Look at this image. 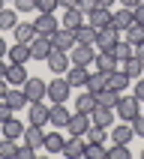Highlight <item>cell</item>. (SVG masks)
I'll return each mask as SVG.
<instances>
[{
  "instance_id": "1",
  "label": "cell",
  "mask_w": 144,
  "mask_h": 159,
  "mask_svg": "<svg viewBox=\"0 0 144 159\" xmlns=\"http://www.w3.org/2000/svg\"><path fill=\"white\" fill-rule=\"evenodd\" d=\"M114 114H120V120H126V123H132L135 117L141 114V99L138 96H120L114 105Z\"/></svg>"
},
{
  "instance_id": "2",
  "label": "cell",
  "mask_w": 144,
  "mask_h": 159,
  "mask_svg": "<svg viewBox=\"0 0 144 159\" xmlns=\"http://www.w3.org/2000/svg\"><path fill=\"white\" fill-rule=\"evenodd\" d=\"M69 60L78 63V66H90V63L96 60V48L93 45H84V42H75L69 51Z\"/></svg>"
},
{
  "instance_id": "3",
  "label": "cell",
  "mask_w": 144,
  "mask_h": 159,
  "mask_svg": "<svg viewBox=\"0 0 144 159\" xmlns=\"http://www.w3.org/2000/svg\"><path fill=\"white\" fill-rule=\"evenodd\" d=\"M69 93H72V87H69V81H66V75H57L54 81H48V99L51 102H66Z\"/></svg>"
},
{
  "instance_id": "4",
  "label": "cell",
  "mask_w": 144,
  "mask_h": 159,
  "mask_svg": "<svg viewBox=\"0 0 144 159\" xmlns=\"http://www.w3.org/2000/svg\"><path fill=\"white\" fill-rule=\"evenodd\" d=\"M24 93H27V102H45L48 99V84L42 78H27L24 81Z\"/></svg>"
},
{
  "instance_id": "5",
  "label": "cell",
  "mask_w": 144,
  "mask_h": 159,
  "mask_svg": "<svg viewBox=\"0 0 144 159\" xmlns=\"http://www.w3.org/2000/svg\"><path fill=\"white\" fill-rule=\"evenodd\" d=\"M117 42H120V30L117 27H102L96 33V42L93 45H96V51H111Z\"/></svg>"
},
{
  "instance_id": "6",
  "label": "cell",
  "mask_w": 144,
  "mask_h": 159,
  "mask_svg": "<svg viewBox=\"0 0 144 159\" xmlns=\"http://www.w3.org/2000/svg\"><path fill=\"white\" fill-rule=\"evenodd\" d=\"M69 108H66V102H51V108H48V123L57 126V129H66V123H69Z\"/></svg>"
},
{
  "instance_id": "7",
  "label": "cell",
  "mask_w": 144,
  "mask_h": 159,
  "mask_svg": "<svg viewBox=\"0 0 144 159\" xmlns=\"http://www.w3.org/2000/svg\"><path fill=\"white\" fill-rule=\"evenodd\" d=\"M27 123L30 126H48V105L45 102H27Z\"/></svg>"
},
{
  "instance_id": "8",
  "label": "cell",
  "mask_w": 144,
  "mask_h": 159,
  "mask_svg": "<svg viewBox=\"0 0 144 159\" xmlns=\"http://www.w3.org/2000/svg\"><path fill=\"white\" fill-rule=\"evenodd\" d=\"M48 66H51V72L54 75H63V72L72 66V60H69V51H60V48H51V54H48Z\"/></svg>"
},
{
  "instance_id": "9",
  "label": "cell",
  "mask_w": 144,
  "mask_h": 159,
  "mask_svg": "<svg viewBox=\"0 0 144 159\" xmlns=\"http://www.w3.org/2000/svg\"><path fill=\"white\" fill-rule=\"evenodd\" d=\"M51 45L60 48V51H72V45H75V30H69V27H57V30L51 33Z\"/></svg>"
},
{
  "instance_id": "10",
  "label": "cell",
  "mask_w": 144,
  "mask_h": 159,
  "mask_svg": "<svg viewBox=\"0 0 144 159\" xmlns=\"http://www.w3.org/2000/svg\"><path fill=\"white\" fill-rule=\"evenodd\" d=\"M84 147H87V141H84L81 135H66L63 156H66V159H84Z\"/></svg>"
},
{
  "instance_id": "11",
  "label": "cell",
  "mask_w": 144,
  "mask_h": 159,
  "mask_svg": "<svg viewBox=\"0 0 144 159\" xmlns=\"http://www.w3.org/2000/svg\"><path fill=\"white\" fill-rule=\"evenodd\" d=\"M51 48H54V45H51V36H39V33H36V39L30 42V54H33V60H42V63L48 60Z\"/></svg>"
},
{
  "instance_id": "12",
  "label": "cell",
  "mask_w": 144,
  "mask_h": 159,
  "mask_svg": "<svg viewBox=\"0 0 144 159\" xmlns=\"http://www.w3.org/2000/svg\"><path fill=\"white\" fill-rule=\"evenodd\" d=\"M0 135H3V138H9V141H18V138L24 135V123L12 114L9 120H3V123H0Z\"/></svg>"
},
{
  "instance_id": "13",
  "label": "cell",
  "mask_w": 144,
  "mask_h": 159,
  "mask_svg": "<svg viewBox=\"0 0 144 159\" xmlns=\"http://www.w3.org/2000/svg\"><path fill=\"white\" fill-rule=\"evenodd\" d=\"M3 78H6L9 84H12V87H24V81L30 78V75H27L24 63H12V60H9V66H6V75H3Z\"/></svg>"
},
{
  "instance_id": "14",
  "label": "cell",
  "mask_w": 144,
  "mask_h": 159,
  "mask_svg": "<svg viewBox=\"0 0 144 159\" xmlns=\"http://www.w3.org/2000/svg\"><path fill=\"white\" fill-rule=\"evenodd\" d=\"M111 9H105V6H96L93 12H87V24L90 27H96V30H102V27H111Z\"/></svg>"
},
{
  "instance_id": "15",
  "label": "cell",
  "mask_w": 144,
  "mask_h": 159,
  "mask_svg": "<svg viewBox=\"0 0 144 159\" xmlns=\"http://www.w3.org/2000/svg\"><path fill=\"white\" fill-rule=\"evenodd\" d=\"M90 114H84V111H75V114L69 117V123H66V129H69V135H84L90 129Z\"/></svg>"
},
{
  "instance_id": "16",
  "label": "cell",
  "mask_w": 144,
  "mask_h": 159,
  "mask_svg": "<svg viewBox=\"0 0 144 159\" xmlns=\"http://www.w3.org/2000/svg\"><path fill=\"white\" fill-rule=\"evenodd\" d=\"M24 144L33 150H42L45 144V126H24Z\"/></svg>"
},
{
  "instance_id": "17",
  "label": "cell",
  "mask_w": 144,
  "mask_h": 159,
  "mask_svg": "<svg viewBox=\"0 0 144 159\" xmlns=\"http://www.w3.org/2000/svg\"><path fill=\"white\" fill-rule=\"evenodd\" d=\"M117 69H120V72H126V75H129V78L135 81V78H141V75H144V60L132 54V57L120 60V66H117Z\"/></svg>"
},
{
  "instance_id": "18",
  "label": "cell",
  "mask_w": 144,
  "mask_h": 159,
  "mask_svg": "<svg viewBox=\"0 0 144 159\" xmlns=\"http://www.w3.org/2000/svg\"><path fill=\"white\" fill-rule=\"evenodd\" d=\"M132 24H135V12H132L129 6H120L114 15H111V27H117L120 33H123L126 27H132Z\"/></svg>"
},
{
  "instance_id": "19",
  "label": "cell",
  "mask_w": 144,
  "mask_h": 159,
  "mask_svg": "<svg viewBox=\"0 0 144 159\" xmlns=\"http://www.w3.org/2000/svg\"><path fill=\"white\" fill-rule=\"evenodd\" d=\"M33 27H36V33H39V36H51L60 24H57V18H54V15H42V12H36Z\"/></svg>"
},
{
  "instance_id": "20",
  "label": "cell",
  "mask_w": 144,
  "mask_h": 159,
  "mask_svg": "<svg viewBox=\"0 0 144 159\" xmlns=\"http://www.w3.org/2000/svg\"><path fill=\"white\" fill-rule=\"evenodd\" d=\"M63 75H66V81H69V87H84L90 72H87V66H78V63H72V66L63 72Z\"/></svg>"
},
{
  "instance_id": "21",
  "label": "cell",
  "mask_w": 144,
  "mask_h": 159,
  "mask_svg": "<svg viewBox=\"0 0 144 159\" xmlns=\"http://www.w3.org/2000/svg\"><path fill=\"white\" fill-rule=\"evenodd\" d=\"M114 108H102V105H96L93 111H90V120H93V126H114Z\"/></svg>"
},
{
  "instance_id": "22",
  "label": "cell",
  "mask_w": 144,
  "mask_h": 159,
  "mask_svg": "<svg viewBox=\"0 0 144 159\" xmlns=\"http://www.w3.org/2000/svg\"><path fill=\"white\" fill-rule=\"evenodd\" d=\"M108 138H111L114 144H129V141L135 138V132H132V123H126V120H123V123H117L114 129H111V135H108Z\"/></svg>"
},
{
  "instance_id": "23",
  "label": "cell",
  "mask_w": 144,
  "mask_h": 159,
  "mask_svg": "<svg viewBox=\"0 0 144 159\" xmlns=\"http://www.w3.org/2000/svg\"><path fill=\"white\" fill-rule=\"evenodd\" d=\"M93 63H96V69H99V72H114L117 66H120V60H117L111 51H99Z\"/></svg>"
},
{
  "instance_id": "24",
  "label": "cell",
  "mask_w": 144,
  "mask_h": 159,
  "mask_svg": "<svg viewBox=\"0 0 144 159\" xmlns=\"http://www.w3.org/2000/svg\"><path fill=\"white\" fill-rule=\"evenodd\" d=\"M9 60H12V63H27V60H33L30 45H27V42H15L12 48H9Z\"/></svg>"
},
{
  "instance_id": "25",
  "label": "cell",
  "mask_w": 144,
  "mask_h": 159,
  "mask_svg": "<svg viewBox=\"0 0 144 159\" xmlns=\"http://www.w3.org/2000/svg\"><path fill=\"white\" fill-rule=\"evenodd\" d=\"M12 33H15V39H18V42H27V45H30V42L36 39V27H33V21H24V24L18 21Z\"/></svg>"
},
{
  "instance_id": "26",
  "label": "cell",
  "mask_w": 144,
  "mask_h": 159,
  "mask_svg": "<svg viewBox=\"0 0 144 159\" xmlns=\"http://www.w3.org/2000/svg\"><path fill=\"white\" fill-rule=\"evenodd\" d=\"M84 87H87L90 93L96 96L102 87H108V72H99V69H96V72H90V75H87V84H84Z\"/></svg>"
},
{
  "instance_id": "27",
  "label": "cell",
  "mask_w": 144,
  "mask_h": 159,
  "mask_svg": "<svg viewBox=\"0 0 144 159\" xmlns=\"http://www.w3.org/2000/svg\"><path fill=\"white\" fill-rule=\"evenodd\" d=\"M6 102H9V108H12V111H21V108L27 105V93H24V87H9Z\"/></svg>"
},
{
  "instance_id": "28",
  "label": "cell",
  "mask_w": 144,
  "mask_h": 159,
  "mask_svg": "<svg viewBox=\"0 0 144 159\" xmlns=\"http://www.w3.org/2000/svg\"><path fill=\"white\" fill-rule=\"evenodd\" d=\"M129 84H132V78H129L126 72H120V69L108 72V87H111V90H117V93H120V90H126Z\"/></svg>"
},
{
  "instance_id": "29",
  "label": "cell",
  "mask_w": 144,
  "mask_h": 159,
  "mask_svg": "<svg viewBox=\"0 0 144 159\" xmlns=\"http://www.w3.org/2000/svg\"><path fill=\"white\" fill-rule=\"evenodd\" d=\"M63 144H66V135H60V132H48V135H45L42 150H48V153H63Z\"/></svg>"
},
{
  "instance_id": "30",
  "label": "cell",
  "mask_w": 144,
  "mask_h": 159,
  "mask_svg": "<svg viewBox=\"0 0 144 159\" xmlns=\"http://www.w3.org/2000/svg\"><path fill=\"white\" fill-rule=\"evenodd\" d=\"M117 99H120V93H117V90L102 87V90L96 93V105H102V108H114V105H117Z\"/></svg>"
},
{
  "instance_id": "31",
  "label": "cell",
  "mask_w": 144,
  "mask_h": 159,
  "mask_svg": "<svg viewBox=\"0 0 144 159\" xmlns=\"http://www.w3.org/2000/svg\"><path fill=\"white\" fill-rule=\"evenodd\" d=\"M81 24H84V12H81L78 6H75V9H66V15H63V27H69V30H78Z\"/></svg>"
},
{
  "instance_id": "32",
  "label": "cell",
  "mask_w": 144,
  "mask_h": 159,
  "mask_svg": "<svg viewBox=\"0 0 144 159\" xmlns=\"http://www.w3.org/2000/svg\"><path fill=\"white\" fill-rule=\"evenodd\" d=\"M96 27H90V24H81L78 30H75V42H84V45H93L96 42Z\"/></svg>"
},
{
  "instance_id": "33",
  "label": "cell",
  "mask_w": 144,
  "mask_h": 159,
  "mask_svg": "<svg viewBox=\"0 0 144 159\" xmlns=\"http://www.w3.org/2000/svg\"><path fill=\"white\" fill-rule=\"evenodd\" d=\"M93 108H96V96H93L90 90H84V93L75 99V111H84V114H90Z\"/></svg>"
},
{
  "instance_id": "34",
  "label": "cell",
  "mask_w": 144,
  "mask_h": 159,
  "mask_svg": "<svg viewBox=\"0 0 144 159\" xmlns=\"http://www.w3.org/2000/svg\"><path fill=\"white\" fill-rule=\"evenodd\" d=\"M81 138H84L87 144H105L108 135H105V126H93V123H90V129L81 135Z\"/></svg>"
},
{
  "instance_id": "35",
  "label": "cell",
  "mask_w": 144,
  "mask_h": 159,
  "mask_svg": "<svg viewBox=\"0 0 144 159\" xmlns=\"http://www.w3.org/2000/svg\"><path fill=\"white\" fill-rule=\"evenodd\" d=\"M15 24H18V12L15 9H0V30H15Z\"/></svg>"
},
{
  "instance_id": "36",
  "label": "cell",
  "mask_w": 144,
  "mask_h": 159,
  "mask_svg": "<svg viewBox=\"0 0 144 159\" xmlns=\"http://www.w3.org/2000/svg\"><path fill=\"white\" fill-rule=\"evenodd\" d=\"M123 36H126V42L141 45V42H144V24H138V21H135L132 27H126V30H123Z\"/></svg>"
},
{
  "instance_id": "37",
  "label": "cell",
  "mask_w": 144,
  "mask_h": 159,
  "mask_svg": "<svg viewBox=\"0 0 144 159\" xmlns=\"http://www.w3.org/2000/svg\"><path fill=\"white\" fill-rule=\"evenodd\" d=\"M111 54H114L117 60H126V57H132V54H135V45H132V42H126V39H120V42L111 48Z\"/></svg>"
},
{
  "instance_id": "38",
  "label": "cell",
  "mask_w": 144,
  "mask_h": 159,
  "mask_svg": "<svg viewBox=\"0 0 144 159\" xmlns=\"http://www.w3.org/2000/svg\"><path fill=\"white\" fill-rule=\"evenodd\" d=\"M84 159H108V147L105 144H87L84 147Z\"/></svg>"
},
{
  "instance_id": "39",
  "label": "cell",
  "mask_w": 144,
  "mask_h": 159,
  "mask_svg": "<svg viewBox=\"0 0 144 159\" xmlns=\"http://www.w3.org/2000/svg\"><path fill=\"white\" fill-rule=\"evenodd\" d=\"M18 153V144L9 141V138H0V159H15Z\"/></svg>"
},
{
  "instance_id": "40",
  "label": "cell",
  "mask_w": 144,
  "mask_h": 159,
  "mask_svg": "<svg viewBox=\"0 0 144 159\" xmlns=\"http://www.w3.org/2000/svg\"><path fill=\"white\" fill-rule=\"evenodd\" d=\"M129 144H111L108 147V159H129Z\"/></svg>"
},
{
  "instance_id": "41",
  "label": "cell",
  "mask_w": 144,
  "mask_h": 159,
  "mask_svg": "<svg viewBox=\"0 0 144 159\" xmlns=\"http://www.w3.org/2000/svg\"><path fill=\"white\" fill-rule=\"evenodd\" d=\"M57 0H36V12H42V15H54L57 12Z\"/></svg>"
},
{
  "instance_id": "42",
  "label": "cell",
  "mask_w": 144,
  "mask_h": 159,
  "mask_svg": "<svg viewBox=\"0 0 144 159\" xmlns=\"http://www.w3.org/2000/svg\"><path fill=\"white\" fill-rule=\"evenodd\" d=\"M15 12H18V15H30V12H36V0H15Z\"/></svg>"
},
{
  "instance_id": "43",
  "label": "cell",
  "mask_w": 144,
  "mask_h": 159,
  "mask_svg": "<svg viewBox=\"0 0 144 159\" xmlns=\"http://www.w3.org/2000/svg\"><path fill=\"white\" fill-rule=\"evenodd\" d=\"M132 132H135V135H141V138H144V111H141V114H138V117L132 120Z\"/></svg>"
},
{
  "instance_id": "44",
  "label": "cell",
  "mask_w": 144,
  "mask_h": 159,
  "mask_svg": "<svg viewBox=\"0 0 144 159\" xmlns=\"http://www.w3.org/2000/svg\"><path fill=\"white\" fill-rule=\"evenodd\" d=\"M96 6H99V0H78V9L84 12V15H87V12H93Z\"/></svg>"
},
{
  "instance_id": "45",
  "label": "cell",
  "mask_w": 144,
  "mask_h": 159,
  "mask_svg": "<svg viewBox=\"0 0 144 159\" xmlns=\"http://www.w3.org/2000/svg\"><path fill=\"white\" fill-rule=\"evenodd\" d=\"M36 156V150H33V147H27V144H24V147H18V153H15V159H33Z\"/></svg>"
},
{
  "instance_id": "46",
  "label": "cell",
  "mask_w": 144,
  "mask_h": 159,
  "mask_svg": "<svg viewBox=\"0 0 144 159\" xmlns=\"http://www.w3.org/2000/svg\"><path fill=\"white\" fill-rule=\"evenodd\" d=\"M132 96H138V99H141V102H144V75H141V78H135V87H132Z\"/></svg>"
},
{
  "instance_id": "47",
  "label": "cell",
  "mask_w": 144,
  "mask_h": 159,
  "mask_svg": "<svg viewBox=\"0 0 144 159\" xmlns=\"http://www.w3.org/2000/svg\"><path fill=\"white\" fill-rule=\"evenodd\" d=\"M9 117H12V108H9L6 99H0V123H3V120H9Z\"/></svg>"
},
{
  "instance_id": "48",
  "label": "cell",
  "mask_w": 144,
  "mask_h": 159,
  "mask_svg": "<svg viewBox=\"0 0 144 159\" xmlns=\"http://www.w3.org/2000/svg\"><path fill=\"white\" fill-rule=\"evenodd\" d=\"M132 12H135V21H138V24H144V0H141V3H138L135 9H132Z\"/></svg>"
},
{
  "instance_id": "49",
  "label": "cell",
  "mask_w": 144,
  "mask_h": 159,
  "mask_svg": "<svg viewBox=\"0 0 144 159\" xmlns=\"http://www.w3.org/2000/svg\"><path fill=\"white\" fill-rule=\"evenodd\" d=\"M57 6H60V9H75L78 0H57Z\"/></svg>"
},
{
  "instance_id": "50",
  "label": "cell",
  "mask_w": 144,
  "mask_h": 159,
  "mask_svg": "<svg viewBox=\"0 0 144 159\" xmlns=\"http://www.w3.org/2000/svg\"><path fill=\"white\" fill-rule=\"evenodd\" d=\"M9 87H12V84H9L6 78H0V99H6V93H9Z\"/></svg>"
},
{
  "instance_id": "51",
  "label": "cell",
  "mask_w": 144,
  "mask_h": 159,
  "mask_svg": "<svg viewBox=\"0 0 144 159\" xmlns=\"http://www.w3.org/2000/svg\"><path fill=\"white\" fill-rule=\"evenodd\" d=\"M117 3H120V6H129V9H135L138 3H141V0H117Z\"/></svg>"
},
{
  "instance_id": "52",
  "label": "cell",
  "mask_w": 144,
  "mask_h": 159,
  "mask_svg": "<svg viewBox=\"0 0 144 159\" xmlns=\"http://www.w3.org/2000/svg\"><path fill=\"white\" fill-rule=\"evenodd\" d=\"M99 6H105V9H114V6H117V0H99Z\"/></svg>"
},
{
  "instance_id": "53",
  "label": "cell",
  "mask_w": 144,
  "mask_h": 159,
  "mask_svg": "<svg viewBox=\"0 0 144 159\" xmlns=\"http://www.w3.org/2000/svg\"><path fill=\"white\" fill-rule=\"evenodd\" d=\"M9 54V45H6V39H0V57H6Z\"/></svg>"
},
{
  "instance_id": "54",
  "label": "cell",
  "mask_w": 144,
  "mask_h": 159,
  "mask_svg": "<svg viewBox=\"0 0 144 159\" xmlns=\"http://www.w3.org/2000/svg\"><path fill=\"white\" fill-rule=\"evenodd\" d=\"M135 57H141V60H144V42H141V45H135Z\"/></svg>"
},
{
  "instance_id": "55",
  "label": "cell",
  "mask_w": 144,
  "mask_h": 159,
  "mask_svg": "<svg viewBox=\"0 0 144 159\" xmlns=\"http://www.w3.org/2000/svg\"><path fill=\"white\" fill-rule=\"evenodd\" d=\"M6 66H9V63H3V57H0V78L6 75Z\"/></svg>"
},
{
  "instance_id": "56",
  "label": "cell",
  "mask_w": 144,
  "mask_h": 159,
  "mask_svg": "<svg viewBox=\"0 0 144 159\" xmlns=\"http://www.w3.org/2000/svg\"><path fill=\"white\" fill-rule=\"evenodd\" d=\"M3 3H6V0H0V9H3Z\"/></svg>"
},
{
  "instance_id": "57",
  "label": "cell",
  "mask_w": 144,
  "mask_h": 159,
  "mask_svg": "<svg viewBox=\"0 0 144 159\" xmlns=\"http://www.w3.org/2000/svg\"><path fill=\"white\" fill-rule=\"evenodd\" d=\"M6 3H15V0H6Z\"/></svg>"
},
{
  "instance_id": "58",
  "label": "cell",
  "mask_w": 144,
  "mask_h": 159,
  "mask_svg": "<svg viewBox=\"0 0 144 159\" xmlns=\"http://www.w3.org/2000/svg\"><path fill=\"white\" fill-rule=\"evenodd\" d=\"M141 111H144V102H141Z\"/></svg>"
},
{
  "instance_id": "59",
  "label": "cell",
  "mask_w": 144,
  "mask_h": 159,
  "mask_svg": "<svg viewBox=\"0 0 144 159\" xmlns=\"http://www.w3.org/2000/svg\"><path fill=\"white\" fill-rule=\"evenodd\" d=\"M141 159H144V150H141Z\"/></svg>"
},
{
  "instance_id": "60",
  "label": "cell",
  "mask_w": 144,
  "mask_h": 159,
  "mask_svg": "<svg viewBox=\"0 0 144 159\" xmlns=\"http://www.w3.org/2000/svg\"><path fill=\"white\" fill-rule=\"evenodd\" d=\"M0 138H3V135H0Z\"/></svg>"
}]
</instances>
